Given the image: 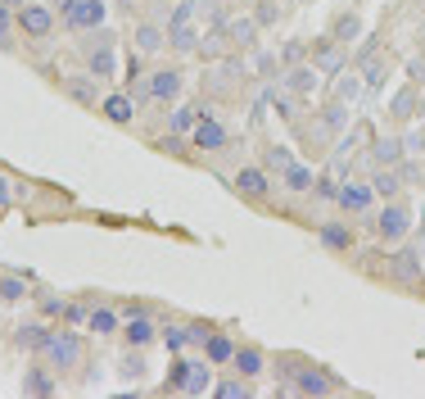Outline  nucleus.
<instances>
[{
  "instance_id": "nucleus-1",
  "label": "nucleus",
  "mask_w": 425,
  "mask_h": 399,
  "mask_svg": "<svg viewBox=\"0 0 425 399\" xmlns=\"http://www.w3.org/2000/svg\"><path fill=\"white\" fill-rule=\"evenodd\" d=\"M212 0H181L177 9H172V18H168V46H177V50H195L204 36H199V9H208Z\"/></svg>"
},
{
  "instance_id": "nucleus-2",
  "label": "nucleus",
  "mask_w": 425,
  "mask_h": 399,
  "mask_svg": "<svg viewBox=\"0 0 425 399\" xmlns=\"http://www.w3.org/2000/svg\"><path fill=\"white\" fill-rule=\"evenodd\" d=\"M41 358L55 368V372H69V368L82 363V336H77V331H55L50 345L41 349Z\"/></svg>"
},
{
  "instance_id": "nucleus-3",
  "label": "nucleus",
  "mask_w": 425,
  "mask_h": 399,
  "mask_svg": "<svg viewBox=\"0 0 425 399\" xmlns=\"http://www.w3.org/2000/svg\"><path fill=\"white\" fill-rule=\"evenodd\" d=\"M59 18L73 32H95L104 23V0H59Z\"/></svg>"
},
{
  "instance_id": "nucleus-4",
  "label": "nucleus",
  "mask_w": 425,
  "mask_h": 399,
  "mask_svg": "<svg viewBox=\"0 0 425 399\" xmlns=\"http://www.w3.org/2000/svg\"><path fill=\"white\" fill-rule=\"evenodd\" d=\"M86 73H95L100 82H109L118 73V55H113V36L95 27V36L86 41Z\"/></svg>"
},
{
  "instance_id": "nucleus-5",
  "label": "nucleus",
  "mask_w": 425,
  "mask_h": 399,
  "mask_svg": "<svg viewBox=\"0 0 425 399\" xmlns=\"http://www.w3.org/2000/svg\"><path fill=\"white\" fill-rule=\"evenodd\" d=\"M18 27H23V36H32V41H45V36L55 32V9L27 0V5L18 9Z\"/></svg>"
},
{
  "instance_id": "nucleus-6",
  "label": "nucleus",
  "mask_w": 425,
  "mask_h": 399,
  "mask_svg": "<svg viewBox=\"0 0 425 399\" xmlns=\"http://www.w3.org/2000/svg\"><path fill=\"white\" fill-rule=\"evenodd\" d=\"M408 227H412V214H408L403 204H384V209H380V218H375V232H380V241H384V245L403 241V236H408Z\"/></svg>"
},
{
  "instance_id": "nucleus-7",
  "label": "nucleus",
  "mask_w": 425,
  "mask_h": 399,
  "mask_svg": "<svg viewBox=\"0 0 425 399\" xmlns=\"http://www.w3.org/2000/svg\"><path fill=\"white\" fill-rule=\"evenodd\" d=\"M190 141H195V150H222V146L231 141V132L222 127L212 113H204V118L195 122V132H190Z\"/></svg>"
},
{
  "instance_id": "nucleus-8",
  "label": "nucleus",
  "mask_w": 425,
  "mask_h": 399,
  "mask_svg": "<svg viewBox=\"0 0 425 399\" xmlns=\"http://www.w3.org/2000/svg\"><path fill=\"white\" fill-rule=\"evenodd\" d=\"M335 386H340V382H335L331 372H322V368H298V372H294V391L298 395H331Z\"/></svg>"
},
{
  "instance_id": "nucleus-9",
  "label": "nucleus",
  "mask_w": 425,
  "mask_h": 399,
  "mask_svg": "<svg viewBox=\"0 0 425 399\" xmlns=\"http://www.w3.org/2000/svg\"><path fill=\"white\" fill-rule=\"evenodd\" d=\"M335 200H340L344 214H366V209H371V200H375V191H371V182H344Z\"/></svg>"
},
{
  "instance_id": "nucleus-10",
  "label": "nucleus",
  "mask_w": 425,
  "mask_h": 399,
  "mask_svg": "<svg viewBox=\"0 0 425 399\" xmlns=\"http://www.w3.org/2000/svg\"><path fill=\"white\" fill-rule=\"evenodd\" d=\"M100 113L109 122H118V127H127L131 118H136V96H127V91H113V96L100 100Z\"/></svg>"
},
{
  "instance_id": "nucleus-11",
  "label": "nucleus",
  "mask_w": 425,
  "mask_h": 399,
  "mask_svg": "<svg viewBox=\"0 0 425 399\" xmlns=\"http://www.w3.org/2000/svg\"><path fill=\"white\" fill-rule=\"evenodd\" d=\"M50 372H55L50 363H41V368H27V372H23V395H41V399H50L55 391H59Z\"/></svg>"
},
{
  "instance_id": "nucleus-12",
  "label": "nucleus",
  "mask_w": 425,
  "mask_h": 399,
  "mask_svg": "<svg viewBox=\"0 0 425 399\" xmlns=\"http://www.w3.org/2000/svg\"><path fill=\"white\" fill-rule=\"evenodd\" d=\"M177 96H181V73L177 69L150 73V100H177Z\"/></svg>"
},
{
  "instance_id": "nucleus-13",
  "label": "nucleus",
  "mask_w": 425,
  "mask_h": 399,
  "mask_svg": "<svg viewBox=\"0 0 425 399\" xmlns=\"http://www.w3.org/2000/svg\"><path fill=\"white\" fill-rule=\"evenodd\" d=\"M122 336H127V345H131V349H145L154 336H159V327H154V318H145V313H131L127 327H122Z\"/></svg>"
},
{
  "instance_id": "nucleus-14",
  "label": "nucleus",
  "mask_w": 425,
  "mask_h": 399,
  "mask_svg": "<svg viewBox=\"0 0 425 399\" xmlns=\"http://www.w3.org/2000/svg\"><path fill=\"white\" fill-rule=\"evenodd\" d=\"M340 186H344V150H335L331 168H326L322 182H317V195H322V200H335V195H340Z\"/></svg>"
},
{
  "instance_id": "nucleus-15",
  "label": "nucleus",
  "mask_w": 425,
  "mask_h": 399,
  "mask_svg": "<svg viewBox=\"0 0 425 399\" xmlns=\"http://www.w3.org/2000/svg\"><path fill=\"white\" fill-rule=\"evenodd\" d=\"M118 327H122V318L109 309V304H91V318H86V331H95V336H113Z\"/></svg>"
},
{
  "instance_id": "nucleus-16",
  "label": "nucleus",
  "mask_w": 425,
  "mask_h": 399,
  "mask_svg": "<svg viewBox=\"0 0 425 399\" xmlns=\"http://www.w3.org/2000/svg\"><path fill=\"white\" fill-rule=\"evenodd\" d=\"M50 336H55V331L50 327H45V322H27V327H18V349H32V354H41V349L45 345H50Z\"/></svg>"
},
{
  "instance_id": "nucleus-17",
  "label": "nucleus",
  "mask_w": 425,
  "mask_h": 399,
  "mask_svg": "<svg viewBox=\"0 0 425 399\" xmlns=\"http://www.w3.org/2000/svg\"><path fill=\"white\" fill-rule=\"evenodd\" d=\"M317 78H322V69H317V64H294V69L285 73V87L294 91V96H308V91L317 87Z\"/></svg>"
},
{
  "instance_id": "nucleus-18",
  "label": "nucleus",
  "mask_w": 425,
  "mask_h": 399,
  "mask_svg": "<svg viewBox=\"0 0 425 399\" xmlns=\"http://www.w3.org/2000/svg\"><path fill=\"white\" fill-rule=\"evenodd\" d=\"M236 186H240V195H267V191H272L267 168H240V173H236Z\"/></svg>"
},
{
  "instance_id": "nucleus-19",
  "label": "nucleus",
  "mask_w": 425,
  "mask_h": 399,
  "mask_svg": "<svg viewBox=\"0 0 425 399\" xmlns=\"http://www.w3.org/2000/svg\"><path fill=\"white\" fill-rule=\"evenodd\" d=\"M168 46V27H159V23H141L136 27V50L141 55H154V50H163Z\"/></svg>"
},
{
  "instance_id": "nucleus-20",
  "label": "nucleus",
  "mask_w": 425,
  "mask_h": 399,
  "mask_svg": "<svg viewBox=\"0 0 425 399\" xmlns=\"http://www.w3.org/2000/svg\"><path fill=\"white\" fill-rule=\"evenodd\" d=\"M231 363H236L240 377H258L267 368V358H263V349H254V345H245V349L236 345V358H231Z\"/></svg>"
},
{
  "instance_id": "nucleus-21",
  "label": "nucleus",
  "mask_w": 425,
  "mask_h": 399,
  "mask_svg": "<svg viewBox=\"0 0 425 399\" xmlns=\"http://www.w3.org/2000/svg\"><path fill=\"white\" fill-rule=\"evenodd\" d=\"M281 186H285V191H312L317 177H312V168H308V164H298V159H294V164L281 173Z\"/></svg>"
},
{
  "instance_id": "nucleus-22",
  "label": "nucleus",
  "mask_w": 425,
  "mask_h": 399,
  "mask_svg": "<svg viewBox=\"0 0 425 399\" xmlns=\"http://www.w3.org/2000/svg\"><path fill=\"white\" fill-rule=\"evenodd\" d=\"M204 354H208V363H231V358H236V340L231 336H222V331H212V336L204 340Z\"/></svg>"
},
{
  "instance_id": "nucleus-23",
  "label": "nucleus",
  "mask_w": 425,
  "mask_h": 399,
  "mask_svg": "<svg viewBox=\"0 0 425 399\" xmlns=\"http://www.w3.org/2000/svg\"><path fill=\"white\" fill-rule=\"evenodd\" d=\"M394 277L398 281H421V254L417 250H403V254H394Z\"/></svg>"
},
{
  "instance_id": "nucleus-24",
  "label": "nucleus",
  "mask_w": 425,
  "mask_h": 399,
  "mask_svg": "<svg viewBox=\"0 0 425 399\" xmlns=\"http://www.w3.org/2000/svg\"><path fill=\"white\" fill-rule=\"evenodd\" d=\"M371 159H375L380 168H398V159H403V141H398V136L375 141V146H371Z\"/></svg>"
},
{
  "instance_id": "nucleus-25",
  "label": "nucleus",
  "mask_w": 425,
  "mask_h": 399,
  "mask_svg": "<svg viewBox=\"0 0 425 399\" xmlns=\"http://www.w3.org/2000/svg\"><path fill=\"white\" fill-rule=\"evenodd\" d=\"M204 104H181L177 113H172V132H177V136H186V132H195V122L204 118Z\"/></svg>"
},
{
  "instance_id": "nucleus-26",
  "label": "nucleus",
  "mask_w": 425,
  "mask_h": 399,
  "mask_svg": "<svg viewBox=\"0 0 425 399\" xmlns=\"http://www.w3.org/2000/svg\"><path fill=\"white\" fill-rule=\"evenodd\" d=\"M95 82H100L95 73H82V78H69L64 87H69V96H73L77 104H95Z\"/></svg>"
},
{
  "instance_id": "nucleus-27",
  "label": "nucleus",
  "mask_w": 425,
  "mask_h": 399,
  "mask_svg": "<svg viewBox=\"0 0 425 399\" xmlns=\"http://www.w3.org/2000/svg\"><path fill=\"white\" fill-rule=\"evenodd\" d=\"M398 186H403V173L398 168H380V173L371 177V191L380 195V200H389V195H398Z\"/></svg>"
},
{
  "instance_id": "nucleus-28",
  "label": "nucleus",
  "mask_w": 425,
  "mask_h": 399,
  "mask_svg": "<svg viewBox=\"0 0 425 399\" xmlns=\"http://www.w3.org/2000/svg\"><path fill=\"white\" fill-rule=\"evenodd\" d=\"M322 245H326V250H349V245H353V232H349L344 223H326V227H322Z\"/></svg>"
},
{
  "instance_id": "nucleus-29",
  "label": "nucleus",
  "mask_w": 425,
  "mask_h": 399,
  "mask_svg": "<svg viewBox=\"0 0 425 399\" xmlns=\"http://www.w3.org/2000/svg\"><path fill=\"white\" fill-rule=\"evenodd\" d=\"M0 300H5V304H18V300H27V277H14V272H0Z\"/></svg>"
},
{
  "instance_id": "nucleus-30",
  "label": "nucleus",
  "mask_w": 425,
  "mask_h": 399,
  "mask_svg": "<svg viewBox=\"0 0 425 399\" xmlns=\"http://www.w3.org/2000/svg\"><path fill=\"white\" fill-rule=\"evenodd\" d=\"M344 122H349V113H344V100H335V104H326V109H322V127H317V132H322V136H331V132L344 127Z\"/></svg>"
},
{
  "instance_id": "nucleus-31",
  "label": "nucleus",
  "mask_w": 425,
  "mask_h": 399,
  "mask_svg": "<svg viewBox=\"0 0 425 399\" xmlns=\"http://www.w3.org/2000/svg\"><path fill=\"white\" fill-rule=\"evenodd\" d=\"M340 64H344L340 41H322V46H317V69H322V73H335Z\"/></svg>"
},
{
  "instance_id": "nucleus-32",
  "label": "nucleus",
  "mask_w": 425,
  "mask_h": 399,
  "mask_svg": "<svg viewBox=\"0 0 425 399\" xmlns=\"http://www.w3.org/2000/svg\"><path fill=\"white\" fill-rule=\"evenodd\" d=\"M254 32H258V18H236V23L226 27L231 46H254Z\"/></svg>"
},
{
  "instance_id": "nucleus-33",
  "label": "nucleus",
  "mask_w": 425,
  "mask_h": 399,
  "mask_svg": "<svg viewBox=\"0 0 425 399\" xmlns=\"http://www.w3.org/2000/svg\"><path fill=\"white\" fill-rule=\"evenodd\" d=\"M208 382H212L208 363H190V377H186V395H204V391H208Z\"/></svg>"
},
{
  "instance_id": "nucleus-34",
  "label": "nucleus",
  "mask_w": 425,
  "mask_h": 399,
  "mask_svg": "<svg viewBox=\"0 0 425 399\" xmlns=\"http://www.w3.org/2000/svg\"><path fill=\"white\" fill-rule=\"evenodd\" d=\"M263 164H267V168H276V177H281L285 168L294 164V155H289V146H272V150L263 155Z\"/></svg>"
},
{
  "instance_id": "nucleus-35",
  "label": "nucleus",
  "mask_w": 425,
  "mask_h": 399,
  "mask_svg": "<svg viewBox=\"0 0 425 399\" xmlns=\"http://www.w3.org/2000/svg\"><path fill=\"white\" fill-rule=\"evenodd\" d=\"M362 87H366V82H362V78H353V73H349V78H340V87H335V100L353 104L357 96H362Z\"/></svg>"
},
{
  "instance_id": "nucleus-36",
  "label": "nucleus",
  "mask_w": 425,
  "mask_h": 399,
  "mask_svg": "<svg viewBox=\"0 0 425 399\" xmlns=\"http://www.w3.org/2000/svg\"><path fill=\"white\" fill-rule=\"evenodd\" d=\"M217 399H249V382H245V377L222 382V386H217Z\"/></svg>"
},
{
  "instance_id": "nucleus-37",
  "label": "nucleus",
  "mask_w": 425,
  "mask_h": 399,
  "mask_svg": "<svg viewBox=\"0 0 425 399\" xmlns=\"http://www.w3.org/2000/svg\"><path fill=\"white\" fill-rule=\"evenodd\" d=\"M186 377H190V358H177L168 368V391H186Z\"/></svg>"
},
{
  "instance_id": "nucleus-38",
  "label": "nucleus",
  "mask_w": 425,
  "mask_h": 399,
  "mask_svg": "<svg viewBox=\"0 0 425 399\" xmlns=\"http://www.w3.org/2000/svg\"><path fill=\"white\" fill-rule=\"evenodd\" d=\"M412 109H417V91H398V96H394V118H412Z\"/></svg>"
},
{
  "instance_id": "nucleus-39",
  "label": "nucleus",
  "mask_w": 425,
  "mask_h": 399,
  "mask_svg": "<svg viewBox=\"0 0 425 399\" xmlns=\"http://www.w3.org/2000/svg\"><path fill=\"white\" fill-rule=\"evenodd\" d=\"M163 340H168V349L177 354V349L190 345V327H163Z\"/></svg>"
},
{
  "instance_id": "nucleus-40",
  "label": "nucleus",
  "mask_w": 425,
  "mask_h": 399,
  "mask_svg": "<svg viewBox=\"0 0 425 399\" xmlns=\"http://www.w3.org/2000/svg\"><path fill=\"white\" fill-rule=\"evenodd\" d=\"M122 377H127V382H141V377H145V358H141V349H136V354L127 349V358H122Z\"/></svg>"
},
{
  "instance_id": "nucleus-41",
  "label": "nucleus",
  "mask_w": 425,
  "mask_h": 399,
  "mask_svg": "<svg viewBox=\"0 0 425 399\" xmlns=\"http://www.w3.org/2000/svg\"><path fill=\"white\" fill-rule=\"evenodd\" d=\"M357 32H362V23H357V18H353V14H344V18H340V23H335V36H340V46H344V41H349V36H357Z\"/></svg>"
},
{
  "instance_id": "nucleus-42",
  "label": "nucleus",
  "mask_w": 425,
  "mask_h": 399,
  "mask_svg": "<svg viewBox=\"0 0 425 399\" xmlns=\"http://www.w3.org/2000/svg\"><path fill=\"white\" fill-rule=\"evenodd\" d=\"M14 195H23V186H18V182H9V177H0V209H9V204H14Z\"/></svg>"
},
{
  "instance_id": "nucleus-43",
  "label": "nucleus",
  "mask_w": 425,
  "mask_h": 399,
  "mask_svg": "<svg viewBox=\"0 0 425 399\" xmlns=\"http://www.w3.org/2000/svg\"><path fill=\"white\" fill-rule=\"evenodd\" d=\"M64 318H69V322H86V318H91V304H69Z\"/></svg>"
},
{
  "instance_id": "nucleus-44",
  "label": "nucleus",
  "mask_w": 425,
  "mask_h": 399,
  "mask_svg": "<svg viewBox=\"0 0 425 399\" xmlns=\"http://www.w3.org/2000/svg\"><path fill=\"white\" fill-rule=\"evenodd\" d=\"M208 336H212V327H204V322H190V345H204Z\"/></svg>"
},
{
  "instance_id": "nucleus-45",
  "label": "nucleus",
  "mask_w": 425,
  "mask_h": 399,
  "mask_svg": "<svg viewBox=\"0 0 425 399\" xmlns=\"http://www.w3.org/2000/svg\"><path fill=\"white\" fill-rule=\"evenodd\" d=\"M64 309H69V304H64V300H41V313H50V318H64Z\"/></svg>"
},
{
  "instance_id": "nucleus-46",
  "label": "nucleus",
  "mask_w": 425,
  "mask_h": 399,
  "mask_svg": "<svg viewBox=\"0 0 425 399\" xmlns=\"http://www.w3.org/2000/svg\"><path fill=\"white\" fill-rule=\"evenodd\" d=\"M272 104L281 109V118H294V100H289V96H276V91H272Z\"/></svg>"
},
{
  "instance_id": "nucleus-47",
  "label": "nucleus",
  "mask_w": 425,
  "mask_h": 399,
  "mask_svg": "<svg viewBox=\"0 0 425 399\" xmlns=\"http://www.w3.org/2000/svg\"><path fill=\"white\" fill-rule=\"evenodd\" d=\"M159 150H168V155H181V136H177V132H172V136H163Z\"/></svg>"
},
{
  "instance_id": "nucleus-48",
  "label": "nucleus",
  "mask_w": 425,
  "mask_h": 399,
  "mask_svg": "<svg viewBox=\"0 0 425 399\" xmlns=\"http://www.w3.org/2000/svg\"><path fill=\"white\" fill-rule=\"evenodd\" d=\"M298 55H303V41H289V46H285V55H281V59H285V64H298Z\"/></svg>"
},
{
  "instance_id": "nucleus-49",
  "label": "nucleus",
  "mask_w": 425,
  "mask_h": 399,
  "mask_svg": "<svg viewBox=\"0 0 425 399\" xmlns=\"http://www.w3.org/2000/svg\"><path fill=\"white\" fill-rule=\"evenodd\" d=\"M380 78H384V64H371L366 69V87H380Z\"/></svg>"
},
{
  "instance_id": "nucleus-50",
  "label": "nucleus",
  "mask_w": 425,
  "mask_h": 399,
  "mask_svg": "<svg viewBox=\"0 0 425 399\" xmlns=\"http://www.w3.org/2000/svg\"><path fill=\"white\" fill-rule=\"evenodd\" d=\"M145 5H159V0H145Z\"/></svg>"
}]
</instances>
